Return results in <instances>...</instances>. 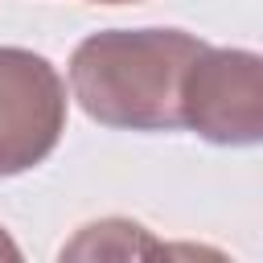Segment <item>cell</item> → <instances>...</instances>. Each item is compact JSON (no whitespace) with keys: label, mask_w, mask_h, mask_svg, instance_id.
<instances>
[{"label":"cell","mask_w":263,"mask_h":263,"mask_svg":"<svg viewBox=\"0 0 263 263\" xmlns=\"http://www.w3.org/2000/svg\"><path fill=\"white\" fill-rule=\"evenodd\" d=\"M181 127L222 148L263 144V53L205 45L181 82Z\"/></svg>","instance_id":"cell-2"},{"label":"cell","mask_w":263,"mask_h":263,"mask_svg":"<svg viewBox=\"0 0 263 263\" xmlns=\"http://www.w3.org/2000/svg\"><path fill=\"white\" fill-rule=\"evenodd\" d=\"M160 242L148 238L140 222L127 218H103L78 230L74 242L62 247V259H132V255H156Z\"/></svg>","instance_id":"cell-4"},{"label":"cell","mask_w":263,"mask_h":263,"mask_svg":"<svg viewBox=\"0 0 263 263\" xmlns=\"http://www.w3.org/2000/svg\"><path fill=\"white\" fill-rule=\"evenodd\" d=\"M66 132V82L33 49L0 45V177L41 164Z\"/></svg>","instance_id":"cell-3"},{"label":"cell","mask_w":263,"mask_h":263,"mask_svg":"<svg viewBox=\"0 0 263 263\" xmlns=\"http://www.w3.org/2000/svg\"><path fill=\"white\" fill-rule=\"evenodd\" d=\"M95 4H136V0H95Z\"/></svg>","instance_id":"cell-6"},{"label":"cell","mask_w":263,"mask_h":263,"mask_svg":"<svg viewBox=\"0 0 263 263\" xmlns=\"http://www.w3.org/2000/svg\"><path fill=\"white\" fill-rule=\"evenodd\" d=\"M205 49L185 29H103L70 53V95L78 107L123 132H177L181 82Z\"/></svg>","instance_id":"cell-1"},{"label":"cell","mask_w":263,"mask_h":263,"mask_svg":"<svg viewBox=\"0 0 263 263\" xmlns=\"http://www.w3.org/2000/svg\"><path fill=\"white\" fill-rule=\"evenodd\" d=\"M0 259H8V263H21V247L8 238V230L0 226Z\"/></svg>","instance_id":"cell-5"}]
</instances>
